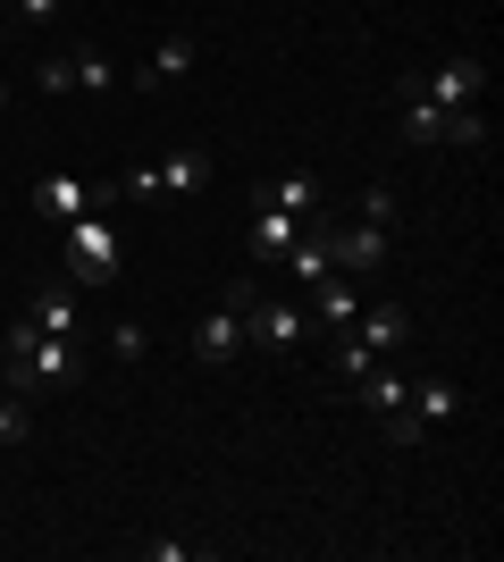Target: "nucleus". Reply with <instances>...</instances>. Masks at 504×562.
<instances>
[{
	"instance_id": "1",
	"label": "nucleus",
	"mask_w": 504,
	"mask_h": 562,
	"mask_svg": "<svg viewBox=\"0 0 504 562\" xmlns=\"http://www.w3.org/2000/svg\"><path fill=\"white\" fill-rule=\"evenodd\" d=\"M0 378H9V395H51V386H68L76 378V336H43L18 311L9 336H0Z\"/></svg>"
},
{
	"instance_id": "2",
	"label": "nucleus",
	"mask_w": 504,
	"mask_h": 562,
	"mask_svg": "<svg viewBox=\"0 0 504 562\" xmlns=\"http://www.w3.org/2000/svg\"><path fill=\"white\" fill-rule=\"evenodd\" d=\"M59 269H68L76 285H85V294H93V285H110L126 269V235H119V218L101 211H85V218H68V244H59Z\"/></svg>"
},
{
	"instance_id": "3",
	"label": "nucleus",
	"mask_w": 504,
	"mask_h": 562,
	"mask_svg": "<svg viewBox=\"0 0 504 562\" xmlns=\"http://www.w3.org/2000/svg\"><path fill=\"white\" fill-rule=\"evenodd\" d=\"M211 186V151H168L119 177V202H168V193H202Z\"/></svg>"
},
{
	"instance_id": "4",
	"label": "nucleus",
	"mask_w": 504,
	"mask_h": 562,
	"mask_svg": "<svg viewBox=\"0 0 504 562\" xmlns=\"http://www.w3.org/2000/svg\"><path fill=\"white\" fill-rule=\"evenodd\" d=\"M412 93H421V101H437V110H480L488 68L471 59V50H455V59H437L429 76H412Z\"/></svg>"
},
{
	"instance_id": "5",
	"label": "nucleus",
	"mask_w": 504,
	"mask_h": 562,
	"mask_svg": "<svg viewBox=\"0 0 504 562\" xmlns=\"http://www.w3.org/2000/svg\"><path fill=\"white\" fill-rule=\"evenodd\" d=\"M387 252H395V227H370V218H336V227H328V260L345 269V278L387 269Z\"/></svg>"
},
{
	"instance_id": "6",
	"label": "nucleus",
	"mask_w": 504,
	"mask_h": 562,
	"mask_svg": "<svg viewBox=\"0 0 504 562\" xmlns=\"http://www.w3.org/2000/svg\"><path fill=\"white\" fill-rule=\"evenodd\" d=\"M25 319H34L43 336H85V285H76L68 269H59V278H43L34 294H25Z\"/></svg>"
},
{
	"instance_id": "7",
	"label": "nucleus",
	"mask_w": 504,
	"mask_h": 562,
	"mask_svg": "<svg viewBox=\"0 0 504 562\" xmlns=\"http://www.w3.org/2000/svg\"><path fill=\"white\" fill-rule=\"evenodd\" d=\"M236 352H253V345H244V311L236 303H211L202 319H193V361H202V370H227Z\"/></svg>"
},
{
	"instance_id": "8",
	"label": "nucleus",
	"mask_w": 504,
	"mask_h": 562,
	"mask_svg": "<svg viewBox=\"0 0 504 562\" xmlns=\"http://www.w3.org/2000/svg\"><path fill=\"white\" fill-rule=\"evenodd\" d=\"M193 59H202V34H168L144 68H126V85H135V93H168V85H186V76H193Z\"/></svg>"
},
{
	"instance_id": "9",
	"label": "nucleus",
	"mask_w": 504,
	"mask_h": 562,
	"mask_svg": "<svg viewBox=\"0 0 504 562\" xmlns=\"http://www.w3.org/2000/svg\"><path fill=\"white\" fill-rule=\"evenodd\" d=\"M294 235H303V218H294V211H269V202H253V227H244V260H253V269H278V260L294 252Z\"/></svg>"
},
{
	"instance_id": "10",
	"label": "nucleus",
	"mask_w": 504,
	"mask_h": 562,
	"mask_svg": "<svg viewBox=\"0 0 504 562\" xmlns=\"http://www.w3.org/2000/svg\"><path fill=\"white\" fill-rule=\"evenodd\" d=\"M25 202H34L43 218H59V227H68V218H85V211L101 202V186H85V177H43V186L25 193Z\"/></svg>"
},
{
	"instance_id": "11",
	"label": "nucleus",
	"mask_w": 504,
	"mask_h": 562,
	"mask_svg": "<svg viewBox=\"0 0 504 562\" xmlns=\"http://www.w3.org/2000/svg\"><path fill=\"white\" fill-rule=\"evenodd\" d=\"M354 336H361V345H370V352L387 361V352H404V336H412V311H404V303H370V311L354 319Z\"/></svg>"
},
{
	"instance_id": "12",
	"label": "nucleus",
	"mask_w": 504,
	"mask_h": 562,
	"mask_svg": "<svg viewBox=\"0 0 504 562\" xmlns=\"http://www.w3.org/2000/svg\"><path fill=\"white\" fill-rule=\"evenodd\" d=\"M404 395H412V378L395 370V361H379L370 378H354V403L370 412V420H387V412H404Z\"/></svg>"
},
{
	"instance_id": "13",
	"label": "nucleus",
	"mask_w": 504,
	"mask_h": 562,
	"mask_svg": "<svg viewBox=\"0 0 504 562\" xmlns=\"http://www.w3.org/2000/svg\"><path fill=\"white\" fill-rule=\"evenodd\" d=\"M404 412H412L421 428H446V420L462 412V386H455V378H421V386L404 395Z\"/></svg>"
},
{
	"instance_id": "14",
	"label": "nucleus",
	"mask_w": 504,
	"mask_h": 562,
	"mask_svg": "<svg viewBox=\"0 0 504 562\" xmlns=\"http://www.w3.org/2000/svg\"><path fill=\"white\" fill-rule=\"evenodd\" d=\"M253 202H269V211H294V218H312L320 211V177H269V186H253Z\"/></svg>"
},
{
	"instance_id": "15",
	"label": "nucleus",
	"mask_w": 504,
	"mask_h": 562,
	"mask_svg": "<svg viewBox=\"0 0 504 562\" xmlns=\"http://www.w3.org/2000/svg\"><path fill=\"white\" fill-rule=\"evenodd\" d=\"M354 278H345V269H336V278H320L312 285V328H354Z\"/></svg>"
},
{
	"instance_id": "16",
	"label": "nucleus",
	"mask_w": 504,
	"mask_h": 562,
	"mask_svg": "<svg viewBox=\"0 0 504 562\" xmlns=\"http://www.w3.org/2000/svg\"><path fill=\"white\" fill-rule=\"evenodd\" d=\"M404 143H446V110L412 93V76H404Z\"/></svg>"
},
{
	"instance_id": "17",
	"label": "nucleus",
	"mask_w": 504,
	"mask_h": 562,
	"mask_svg": "<svg viewBox=\"0 0 504 562\" xmlns=\"http://www.w3.org/2000/svg\"><path fill=\"white\" fill-rule=\"evenodd\" d=\"M126 68L119 59H101V50H76V93H119Z\"/></svg>"
},
{
	"instance_id": "18",
	"label": "nucleus",
	"mask_w": 504,
	"mask_h": 562,
	"mask_svg": "<svg viewBox=\"0 0 504 562\" xmlns=\"http://www.w3.org/2000/svg\"><path fill=\"white\" fill-rule=\"evenodd\" d=\"M354 218H370V227H404V193H395V186H370L354 202Z\"/></svg>"
},
{
	"instance_id": "19",
	"label": "nucleus",
	"mask_w": 504,
	"mask_h": 562,
	"mask_svg": "<svg viewBox=\"0 0 504 562\" xmlns=\"http://www.w3.org/2000/svg\"><path fill=\"white\" fill-rule=\"evenodd\" d=\"M370 370H379V352L361 345V336H345V345H336V378L354 386V378H370Z\"/></svg>"
},
{
	"instance_id": "20",
	"label": "nucleus",
	"mask_w": 504,
	"mask_h": 562,
	"mask_svg": "<svg viewBox=\"0 0 504 562\" xmlns=\"http://www.w3.org/2000/svg\"><path fill=\"white\" fill-rule=\"evenodd\" d=\"M34 85L43 93H76V50H51L43 68H34Z\"/></svg>"
},
{
	"instance_id": "21",
	"label": "nucleus",
	"mask_w": 504,
	"mask_h": 562,
	"mask_svg": "<svg viewBox=\"0 0 504 562\" xmlns=\"http://www.w3.org/2000/svg\"><path fill=\"white\" fill-rule=\"evenodd\" d=\"M25 437H34V412H25V403H0V453L25 446Z\"/></svg>"
},
{
	"instance_id": "22",
	"label": "nucleus",
	"mask_w": 504,
	"mask_h": 562,
	"mask_svg": "<svg viewBox=\"0 0 504 562\" xmlns=\"http://www.w3.org/2000/svg\"><path fill=\"white\" fill-rule=\"evenodd\" d=\"M110 352H119V361H144V328H135V319H119V328H110Z\"/></svg>"
},
{
	"instance_id": "23",
	"label": "nucleus",
	"mask_w": 504,
	"mask_h": 562,
	"mask_svg": "<svg viewBox=\"0 0 504 562\" xmlns=\"http://www.w3.org/2000/svg\"><path fill=\"white\" fill-rule=\"evenodd\" d=\"M9 9H18L25 25H51V18H59V0H9Z\"/></svg>"
},
{
	"instance_id": "24",
	"label": "nucleus",
	"mask_w": 504,
	"mask_h": 562,
	"mask_svg": "<svg viewBox=\"0 0 504 562\" xmlns=\"http://www.w3.org/2000/svg\"><path fill=\"white\" fill-rule=\"evenodd\" d=\"M0 110H9V85H0Z\"/></svg>"
}]
</instances>
